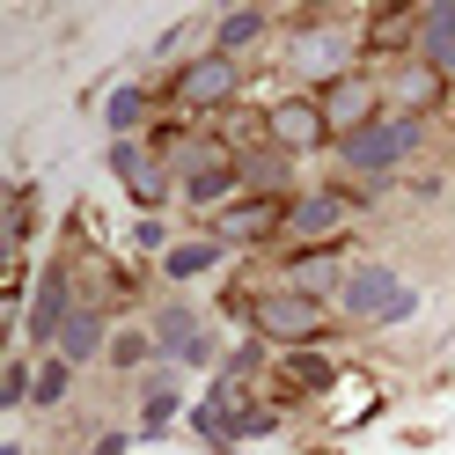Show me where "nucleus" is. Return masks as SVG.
<instances>
[{"mask_svg": "<svg viewBox=\"0 0 455 455\" xmlns=\"http://www.w3.org/2000/svg\"><path fill=\"white\" fill-rule=\"evenodd\" d=\"M287 206H294V198H258V191H243L235 206H228V213L213 220V235H220L228 250L272 243V235H287Z\"/></svg>", "mask_w": 455, "mask_h": 455, "instance_id": "obj_10", "label": "nucleus"}, {"mask_svg": "<svg viewBox=\"0 0 455 455\" xmlns=\"http://www.w3.org/2000/svg\"><path fill=\"white\" fill-rule=\"evenodd\" d=\"M125 448H132V434H103V441H96L89 455H125Z\"/></svg>", "mask_w": 455, "mask_h": 455, "instance_id": "obj_28", "label": "nucleus"}, {"mask_svg": "<svg viewBox=\"0 0 455 455\" xmlns=\"http://www.w3.org/2000/svg\"><path fill=\"white\" fill-rule=\"evenodd\" d=\"M279 382H287L294 396H323V389H338V367H331L316 346H301V353L279 360Z\"/></svg>", "mask_w": 455, "mask_h": 455, "instance_id": "obj_17", "label": "nucleus"}, {"mask_svg": "<svg viewBox=\"0 0 455 455\" xmlns=\"http://www.w3.org/2000/svg\"><path fill=\"white\" fill-rule=\"evenodd\" d=\"M140 118H148V89H110V96H103V125H110V140H132Z\"/></svg>", "mask_w": 455, "mask_h": 455, "instance_id": "obj_22", "label": "nucleus"}, {"mask_svg": "<svg viewBox=\"0 0 455 455\" xmlns=\"http://www.w3.org/2000/svg\"><path fill=\"white\" fill-rule=\"evenodd\" d=\"M382 96H389L396 110H404V118H419V110H434V103L448 96V74H441V67H426L419 52H411V60L389 74V89H382Z\"/></svg>", "mask_w": 455, "mask_h": 455, "instance_id": "obj_15", "label": "nucleus"}, {"mask_svg": "<svg viewBox=\"0 0 455 455\" xmlns=\"http://www.w3.org/2000/svg\"><path fill=\"white\" fill-rule=\"evenodd\" d=\"M265 22H272L265 8H228V15H220V30H213V52H220V60H243V52L265 37Z\"/></svg>", "mask_w": 455, "mask_h": 455, "instance_id": "obj_19", "label": "nucleus"}, {"mask_svg": "<svg viewBox=\"0 0 455 455\" xmlns=\"http://www.w3.org/2000/svg\"><path fill=\"white\" fill-rule=\"evenodd\" d=\"M67 389H74V360H67V353H52V360L37 367V389H30V404H60Z\"/></svg>", "mask_w": 455, "mask_h": 455, "instance_id": "obj_23", "label": "nucleus"}, {"mask_svg": "<svg viewBox=\"0 0 455 455\" xmlns=\"http://www.w3.org/2000/svg\"><path fill=\"white\" fill-rule=\"evenodd\" d=\"M155 346L169 360H184V367H213L220 360V346L206 338V323H198L191 308H162V316H155Z\"/></svg>", "mask_w": 455, "mask_h": 455, "instance_id": "obj_13", "label": "nucleus"}, {"mask_svg": "<svg viewBox=\"0 0 455 455\" xmlns=\"http://www.w3.org/2000/svg\"><path fill=\"white\" fill-rule=\"evenodd\" d=\"M346 213H353L346 191H308V198H294V206H287V235H294L301 250H323L338 228H346Z\"/></svg>", "mask_w": 455, "mask_h": 455, "instance_id": "obj_12", "label": "nucleus"}, {"mask_svg": "<svg viewBox=\"0 0 455 455\" xmlns=\"http://www.w3.org/2000/svg\"><path fill=\"white\" fill-rule=\"evenodd\" d=\"M60 353L81 367V360H96V353H110V323H103V308H74V323L60 331Z\"/></svg>", "mask_w": 455, "mask_h": 455, "instance_id": "obj_18", "label": "nucleus"}, {"mask_svg": "<svg viewBox=\"0 0 455 455\" xmlns=\"http://www.w3.org/2000/svg\"><path fill=\"white\" fill-rule=\"evenodd\" d=\"M353 44H360V37L331 30V22H308V30L287 44V67H294L301 81H316V89H331V81L353 74Z\"/></svg>", "mask_w": 455, "mask_h": 455, "instance_id": "obj_6", "label": "nucleus"}, {"mask_svg": "<svg viewBox=\"0 0 455 455\" xmlns=\"http://www.w3.org/2000/svg\"><path fill=\"white\" fill-rule=\"evenodd\" d=\"M265 140H272L279 155H316L323 140H331L323 103H316V96H279V103L265 110Z\"/></svg>", "mask_w": 455, "mask_h": 455, "instance_id": "obj_9", "label": "nucleus"}, {"mask_svg": "<svg viewBox=\"0 0 455 455\" xmlns=\"http://www.w3.org/2000/svg\"><path fill=\"white\" fill-rule=\"evenodd\" d=\"M132 243H140V250H162V258H169V250H177V243H169V228H162L155 213H148V220L132 228Z\"/></svg>", "mask_w": 455, "mask_h": 455, "instance_id": "obj_27", "label": "nucleus"}, {"mask_svg": "<svg viewBox=\"0 0 455 455\" xmlns=\"http://www.w3.org/2000/svg\"><path fill=\"white\" fill-rule=\"evenodd\" d=\"M419 60L455 74V0H434V8H419Z\"/></svg>", "mask_w": 455, "mask_h": 455, "instance_id": "obj_16", "label": "nucleus"}, {"mask_svg": "<svg viewBox=\"0 0 455 455\" xmlns=\"http://www.w3.org/2000/svg\"><path fill=\"white\" fill-rule=\"evenodd\" d=\"M243 184L258 191V198H279V191H287V155H279V148L243 155Z\"/></svg>", "mask_w": 455, "mask_h": 455, "instance_id": "obj_21", "label": "nucleus"}, {"mask_svg": "<svg viewBox=\"0 0 455 455\" xmlns=\"http://www.w3.org/2000/svg\"><path fill=\"white\" fill-rule=\"evenodd\" d=\"M220 250H228L220 235H198V243H177V250H169V258H162V272H169V279H198V272H213V265H220Z\"/></svg>", "mask_w": 455, "mask_h": 455, "instance_id": "obj_20", "label": "nucleus"}, {"mask_svg": "<svg viewBox=\"0 0 455 455\" xmlns=\"http://www.w3.org/2000/svg\"><path fill=\"white\" fill-rule=\"evenodd\" d=\"M67 323H74V287H67V272L52 265V272H37V294H30V316H22V338H30V346H60Z\"/></svg>", "mask_w": 455, "mask_h": 455, "instance_id": "obj_11", "label": "nucleus"}, {"mask_svg": "<svg viewBox=\"0 0 455 455\" xmlns=\"http://www.w3.org/2000/svg\"><path fill=\"white\" fill-rule=\"evenodd\" d=\"M338 308H346L353 323H404L411 308H419V294H411L389 265H353V279H346V294H338Z\"/></svg>", "mask_w": 455, "mask_h": 455, "instance_id": "obj_3", "label": "nucleus"}, {"mask_svg": "<svg viewBox=\"0 0 455 455\" xmlns=\"http://www.w3.org/2000/svg\"><path fill=\"white\" fill-rule=\"evenodd\" d=\"M110 177H118L132 191V206H162L169 191H177V169H169L162 148H148V140H110Z\"/></svg>", "mask_w": 455, "mask_h": 455, "instance_id": "obj_5", "label": "nucleus"}, {"mask_svg": "<svg viewBox=\"0 0 455 455\" xmlns=\"http://www.w3.org/2000/svg\"><path fill=\"white\" fill-rule=\"evenodd\" d=\"M250 338H265V346H287V353H301V346H316L323 338V301L316 294H294V287H265V294H250Z\"/></svg>", "mask_w": 455, "mask_h": 455, "instance_id": "obj_1", "label": "nucleus"}, {"mask_svg": "<svg viewBox=\"0 0 455 455\" xmlns=\"http://www.w3.org/2000/svg\"><path fill=\"white\" fill-rule=\"evenodd\" d=\"M140 396H148V434L177 419V382H169V375H148V382H140Z\"/></svg>", "mask_w": 455, "mask_h": 455, "instance_id": "obj_24", "label": "nucleus"}, {"mask_svg": "<svg viewBox=\"0 0 455 455\" xmlns=\"http://www.w3.org/2000/svg\"><path fill=\"white\" fill-rule=\"evenodd\" d=\"M316 103H323V125H331V140H338V148H346L353 132H367L375 118H389V110H382V89H375L367 74H346V81H331V89H323Z\"/></svg>", "mask_w": 455, "mask_h": 455, "instance_id": "obj_7", "label": "nucleus"}, {"mask_svg": "<svg viewBox=\"0 0 455 455\" xmlns=\"http://www.w3.org/2000/svg\"><path fill=\"white\" fill-rule=\"evenodd\" d=\"M235 89H243V74H235V60H220V52L184 60L177 81H169V96H177L184 110H220V103H235Z\"/></svg>", "mask_w": 455, "mask_h": 455, "instance_id": "obj_8", "label": "nucleus"}, {"mask_svg": "<svg viewBox=\"0 0 455 455\" xmlns=\"http://www.w3.org/2000/svg\"><path fill=\"white\" fill-rule=\"evenodd\" d=\"M404 155H419V118H404V110H389V118L346 140V169H360V177H389Z\"/></svg>", "mask_w": 455, "mask_h": 455, "instance_id": "obj_4", "label": "nucleus"}, {"mask_svg": "<svg viewBox=\"0 0 455 455\" xmlns=\"http://www.w3.org/2000/svg\"><path fill=\"white\" fill-rule=\"evenodd\" d=\"M169 169H177L184 198H198V206H220L228 191H243V155L228 148V140H177V148H169Z\"/></svg>", "mask_w": 455, "mask_h": 455, "instance_id": "obj_2", "label": "nucleus"}, {"mask_svg": "<svg viewBox=\"0 0 455 455\" xmlns=\"http://www.w3.org/2000/svg\"><path fill=\"white\" fill-rule=\"evenodd\" d=\"M30 389H37V375L22 360H8V375H0V404H30Z\"/></svg>", "mask_w": 455, "mask_h": 455, "instance_id": "obj_26", "label": "nucleus"}, {"mask_svg": "<svg viewBox=\"0 0 455 455\" xmlns=\"http://www.w3.org/2000/svg\"><path fill=\"white\" fill-rule=\"evenodd\" d=\"M162 346H155V331L148 338H140V331H118V338H110V360H118V367H148Z\"/></svg>", "mask_w": 455, "mask_h": 455, "instance_id": "obj_25", "label": "nucleus"}, {"mask_svg": "<svg viewBox=\"0 0 455 455\" xmlns=\"http://www.w3.org/2000/svg\"><path fill=\"white\" fill-rule=\"evenodd\" d=\"M346 279H353V265L346 258H338V250L323 243V250H294V258H287V287L294 294H346Z\"/></svg>", "mask_w": 455, "mask_h": 455, "instance_id": "obj_14", "label": "nucleus"}]
</instances>
